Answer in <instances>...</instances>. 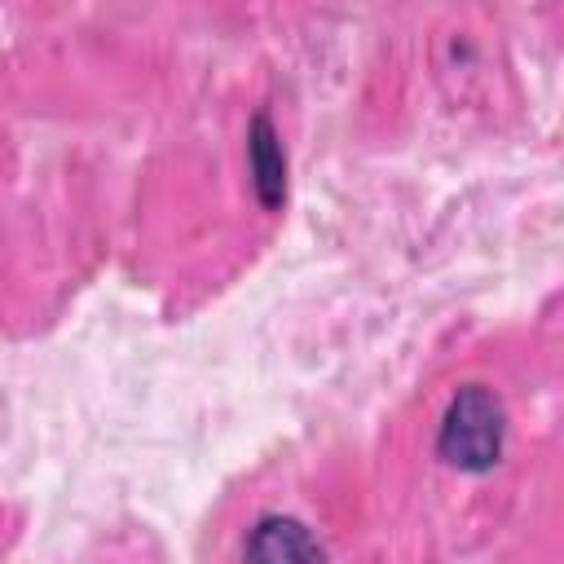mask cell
I'll return each instance as SVG.
<instances>
[{
	"label": "cell",
	"instance_id": "7a4b0ae2",
	"mask_svg": "<svg viewBox=\"0 0 564 564\" xmlns=\"http://www.w3.org/2000/svg\"><path fill=\"white\" fill-rule=\"evenodd\" d=\"M242 555L251 560H317L322 555V542L291 516H264L256 520L251 538L242 542Z\"/></svg>",
	"mask_w": 564,
	"mask_h": 564
},
{
	"label": "cell",
	"instance_id": "3957f363",
	"mask_svg": "<svg viewBox=\"0 0 564 564\" xmlns=\"http://www.w3.org/2000/svg\"><path fill=\"white\" fill-rule=\"evenodd\" d=\"M251 172H256L260 198H264L269 207H278V198H282V172H286V163H282V150H278V141H273V128H269V119H264V115L251 123Z\"/></svg>",
	"mask_w": 564,
	"mask_h": 564
},
{
	"label": "cell",
	"instance_id": "6da1fadb",
	"mask_svg": "<svg viewBox=\"0 0 564 564\" xmlns=\"http://www.w3.org/2000/svg\"><path fill=\"white\" fill-rule=\"evenodd\" d=\"M502 441H507L502 401L480 383L458 388L441 423V441H436L441 458L458 471H489L502 458Z\"/></svg>",
	"mask_w": 564,
	"mask_h": 564
}]
</instances>
